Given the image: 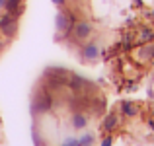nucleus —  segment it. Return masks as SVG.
Here are the masks:
<instances>
[{"instance_id": "obj_1", "label": "nucleus", "mask_w": 154, "mask_h": 146, "mask_svg": "<svg viewBox=\"0 0 154 146\" xmlns=\"http://www.w3.org/2000/svg\"><path fill=\"white\" fill-rule=\"evenodd\" d=\"M74 22H76V16H72L64 6H60V10L57 12V18H55L57 39H63L64 35L70 33V27H72V23H74Z\"/></svg>"}, {"instance_id": "obj_2", "label": "nucleus", "mask_w": 154, "mask_h": 146, "mask_svg": "<svg viewBox=\"0 0 154 146\" xmlns=\"http://www.w3.org/2000/svg\"><path fill=\"white\" fill-rule=\"evenodd\" d=\"M92 33H94V23L88 22V20H76V22L72 23L68 35H70L74 41H86V39H90Z\"/></svg>"}, {"instance_id": "obj_3", "label": "nucleus", "mask_w": 154, "mask_h": 146, "mask_svg": "<svg viewBox=\"0 0 154 146\" xmlns=\"http://www.w3.org/2000/svg\"><path fill=\"white\" fill-rule=\"evenodd\" d=\"M53 96L49 92H43V94H37L33 97V103H31V113L33 115H41V113H47L53 109Z\"/></svg>"}, {"instance_id": "obj_4", "label": "nucleus", "mask_w": 154, "mask_h": 146, "mask_svg": "<svg viewBox=\"0 0 154 146\" xmlns=\"http://www.w3.org/2000/svg\"><path fill=\"white\" fill-rule=\"evenodd\" d=\"M100 55H102V49H100L98 41L84 43V45L80 47V59H82L84 62H94V60L100 59Z\"/></svg>"}, {"instance_id": "obj_5", "label": "nucleus", "mask_w": 154, "mask_h": 146, "mask_svg": "<svg viewBox=\"0 0 154 146\" xmlns=\"http://www.w3.org/2000/svg\"><path fill=\"white\" fill-rule=\"evenodd\" d=\"M135 60H139L140 64L152 62V60H154V41L139 45V49L135 51Z\"/></svg>"}, {"instance_id": "obj_6", "label": "nucleus", "mask_w": 154, "mask_h": 146, "mask_svg": "<svg viewBox=\"0 0 154 146\" xmlns=\"http://www.w3.org/2000/svg\"><path fill=\"white\" fill-rule=\"evenodd\" d=\"M121 121H123V115H119L117 111H109L102 121V131L105 135H111V132L121 125Z\"/></svg>"}, {"instance_id": "obj_7", "label": "nucleus", "mask_w": 154, "mask_h": 146, "mask_svg": "<svg viewBox=\"0 0 154 146\" xmlns=\"http://www.w3.org/2000/svg\"><path fill=\"white\" fill-rule=\"evenodd\" d=\"M119 111L123 117H129V119H133V117H137L140 113V107L135 103V101H129V99H123L119 103Z\"/></svg>"}, {"instance_id": "obj_8", "label": "nucleus", "mask_w": 154, "mask_h": 146, "mask_svg": "<svg viewBox=\"0 0 154 146\" xmlns=\"http://www.w3.org/2000/svg\"><path fill=\"white\" fill-rule=\"evenodd\" d=\"M88 123H90V119H88L86 113H82V111H74V113H72V117H70V127L72 129H76V131L86 129Z\"/></svg>"}, {"instance_id": "obj_9", "label": "nucleus", "mask_w": 154, "mask_h": 146, "mask_svg": "<svg viewBox=\"0 0 154 146\" xmlns=\"http://www.w3.org/2000/svg\"><path fill=\"white\" fill-rule=\"evenodd\" d=\"M66 84H68V88H70L72 92H82L84 88H88V80H84L82 76H78V74H70L66 78Z\"/></svg>"}, {"instance_id": "obj_10", "label": "nucleus", "mask_w": 154, "mask_h": 146, "mask_svg": "<svg viewBox=\"0 0 154 146\" xmlns=\"http://www.w3.org/2000/svg\"><path fill=\"white\" fill-rule=\"evenodd\" d=\"M150 41H154V27H140L139 29V37H137V45L150 43Z\"/></svg>"}, {"instance_id": "obj_11", "label": "nucleus", "mask_w": 154, "mask_h": 146, "mask_svg": "<svg viewBox=\"0 0 154 146\" xmlns=\"http://www.w3.org/2000/svg\"><path fill=\"white\" fill-rule=\"evenodd\" d=\"M18 22H20V20H16V18L12 20V22H8L6 26H4L2 29H0V33H2L6 39H12L16 33H18Z\"/></svg>"}, {"instance_id": "obj_12", "label": "nucleus", "mask_w": 154, "mask_h": 146, "mask_svg": "<svg viewBox=\"0 0 154 146\" xmlns=\"http://www.w3.org/2000/svg\"><path fill=\"white\" fill-rule=\"evenodd\" d=\"M20 6H23V0H6L2 10L6 12V14H14V12L18 10Z\"/></svg>"}, {"instance_id": "obj_13", "label": "nucleus", "mask_w": 154, "mask_h": 146, "mask_svg": "<svg viewBox=\"0 0 154 146\" xmlns=\"http://www.w3.org/2000/svg\"><path fill=\"white\" fill-rule=\"evenodd\" d=\"M78 140H80V146H92L94 144V135H82Z\"/></svg>"}, {"instance_id": "obj_14", "label": "nucleus", "mask_w": 154, "mask_h": 146, "mask_svg": "<svg viewBox=\"0 0 154 146\" xmlns=\"http://www.w3.org/2000/svg\"><path fill=\"white\" fill-rule=\"evenodd\" d=\"M12 20H14V18H12V14H6V12H4V14L0 16V29H2L8 22H12Z\"/></svg>"}, {"instance_id": "obj_15", "label": "nucleus", "mask_w": 154, "mask_h": 146, "mask_svg": "<svg viewBox=\"0 0 154 146\" xmlns=\"http://www.w3.org/2000/svg\"><path fill=\"white\" fill-rule=\"evenodd\" d=\"M60 146H80V140L78 138H66Z\"/></svg>"}, {"instance_id": "obj_16", "label": "nucleus", "mask_w": 154, "mask_h": 146, "mask_svg": "<svg viewBox=\"0 0 154 146\" xmlns=\"http://www.w3.org/2000/svg\"><path fill=\"white\" fill-rule=\"evenodd\" d=\"M111 144H113V136H111V135H105L100 146H111Z\"/></svg>"}, {"instance_id": "obj_17", "label": "nucleus", "mask_w": 154, "mask_h": 146, "mask_svg": "<svg viewBox=\"0 0 154 146\" xmlns=\"http://www.w3.org/2000/svg\"><path fill=\"white\" fill-rule=\"evenodd\" d=\"M127 90H129V92L137 90V82H135V80H129V82H127Z\"/></svg>"}, {"instance_id": "obj_18", "label": "nucleus", "mask_w": 154, "mask_h": 146, "mask_svg": "<svg viewBox=\"0 0 154 146\" xmlns=\"http://www.w3.org/2000/svg\"><path fill=\"white\" fill-rule=\"evenodd\" d=\"M51 2H53V4H57V6L60 8V6H64V4H66V0H51Z\"/></svg>"}, {"instance_id": "obj_19", "label": "nucleus", "mask_w": 154, "mask_h": 146, "mask_svg": "<svg viewBox=\"0 0 154 146\" xmlns=\"http://www.w3.org/2000/svg\"><path fill=\"white\" fill-rule=\"evenodd\" d=\"M146 125H148V129H150V131L154 132V119H152V117H150V119L146 121Z\"/></svg>"}, {"instance_id": "obj_20", "label": "nucleus", "mask_w": 154, "mask_h": 146, "mask_svg": "<svg viewBox=\"0 0 154 146\" xmlns=\"http://www.w3.org/2000/svg\"><path fill=\"white\" fill-rule=\"evenodd\" d=\"M133 4H135V6H139V8H143V0H133Z\"/></svg>"}, {"instance_id": "obj_21", "label": "nucleus", "mask_w": 154, "mask_h": 146, "mask_svg": "<svg viewBox=\"0 0 154 146\" xmlns=\"http://www.w3.org/2000/svg\"><path fill=\"white\" fill-rule=\"evenodd\" d=\"M148 18H152V20H154V8H152L150 12H148Z\"/></svg>"}, {"instance_id": "obj_22", "label": "nucleus", "mask_w": 154, "mask_h": 146, "mask_svg": "<svg viewBox=\"0 0 154 146\" xmlns=\"http://www.w3.org/2000/svg\"><path fill=\"white\" fill-rule=\"evenodd\" d=\"M4 45H6V43H4V39H0V51L4 49Z\"/></svg>"}, {"instance_id": "obj_23", "label": "nucleus", "mask_w": 154, "mask_h": 146, "mask_svg": "<svg viewBox=\"0 0 154 146\" xmlns=\"http://www.w3.org/2000/svg\"><path fill=\"white\" fill-rule=\"evenodd\" d=\"M4 2H6V0H0V10L4 8Z\"/></svg>"}, {"instance_id": "obj_24", "label": "nucleus", "mask_w": 154, "mask_h": 146, "mask_svg": "<svg viewBox=\"0 0 154 146\" xmlns=\"http://www.w3.org/2000/svg\"><path fill=\"white\" fill-rule=\"evenodd\" d=\"M152 119H154V109H152Z\"/></svg>"}]
</instances>
